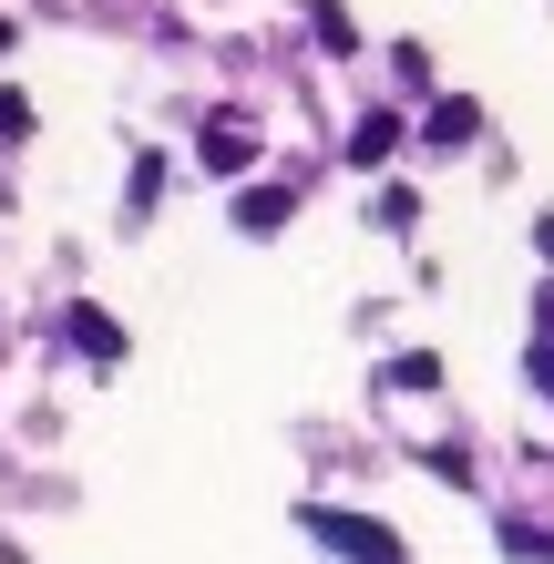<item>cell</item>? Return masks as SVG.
Instances as JSON below:
<instances>
[{"mask_svg": "<svg viewBox=\"0 0 554 564\" xmlns=\"http://www.w3.org/2000/svg\"><path fill=\"white\" fill-rule=\"evenodd\" d=\"M298 523L329 554H349V564H411V544L390 534V523H370V513H339V503H298Z\"/></svg>", "mask_w": 554, "mask_h": 564, "instance_id": "obj_1", "label": "cell"}, {"mask_svg": "<svg viewBox=\"0 0 554 564\" xmlns=\"http://www.w3.org/2000/svg\"><path fill=\"white\" fill-rule=\"evenodd\" d=\"M287 216H298V185H247L237 195V226H247V237H278Z\"/></svg>", "mask_w": 554, "mask_h": 564, "instance_id": "obj_2", "label": "cell"}, {"mask_svg": "<svg viewBox=\"0 0 554 564\" xmlns=\"http://www.w3.org/2000/svg\"><path fill=\"white\" fill-rule=\"evenodd\" d=\"M195 154H206V175H247V154H257V134H247V123H206V134H195Z\"/></svg>", "mask_w": 554, "mask_h": 564, "instance_id": "obj_3", "label": "cell"}, {"mask_svg": "<svg viewBox=\"0 0 554 564\" xmlns=\"http://www.w3.org/2000/svg\"><path fill=\"white\" fill-rule=\"evenodd\" d=\"M73 349H93V370H113V359H123V328H113L104 308H83V297H73Z\"/></svg>", "mask_w": 554, "mask_h": 564, "instance_id": "obj_4", "label": "cell"}, {"mask_svg": "<svg viewBox=\"0 0 554 564\" xmlns=\"http://www.w3.org/2000/svg\"><path fill=\"white\" fill-rule=\"evenodd\" d=\"M472 123H482V104H463V93H442L421 134H432V144H472Z\"/></svg>", "mask_w": 554, "mask_h": 564, "instance_id": "obj_5", "label": "cell"}, {"mask_svg": "<svg viewBox=\"0 0 554 564\" xmlns=\"http://www.w3.org/2000/svg\"><path fill=\"white\" fill-rule=\"evenodd\" d=\"M154 195H165V164L134 154V195H123V226H144V216H154Z\"/></svg>", "mask_w": 554, "mask_h": 564, "instance_id": "obj_6", "label": "cell"}, {"mask_svg": "<svg viewBox=\"0 0 554 564\" xmlns=\"http://www.w3.org/2000/svg\"><path fill=\"white\" fill-rule=\"evenodd\" d=\"M390 144H401V113H370V123H360V134H349V164H380Z\"/></svg>", "mask_w": 554, "mask_h": 564, "instance_id": "obj_7", "label": "cell"}, {"mask_svg": "<svg viewBox=\"0 0 554 564\" xmlns=\"http://www.w3.org/2000/svg\"><path fill=\"white\" fill-rule=\"evenodd\" d=\"M390 380H401V390H442V359L432 349H401V359H390Z\"/></svg>", "mask_w": 554, "mask_h": 564, "instance_id": "obj_8", "label": "cell"}, {"mask_svg": "<svg viewBox=\"0 0 554 564\" xmlns=\"http://www.w3.org/2000/svg\"><path fill=\"white\" fill-rule=\"evenodd\" d=\"M21 134H31V93L0 83V144H21Z\"/></svg>", "mask_w": 554, "mask_h": 564, "instance_id": "obj_9", "label": "cell"}, {"mask_svg": "<svg viewBox=\"0 0 554 564\" xmlns=\"http://www.w3.org/2000/svg\"><path fill=\"white\" fill-rule=\"evenodd\" d=\"M503 554H524V564H544V554H554V534H534V523H503Z\"/></svg>", "mask_w": 554, "mask_h": 564, "instance_id": "obj_10", "label": "cell"}, {"mask_svg": "<svg viewBox=\"0 0 554 564\" xmlns=\"http://www.w3.org/2000/svg\"><path fill=\"white\" fill-rule=\"evenodd\" d=\"M534 390H544V401H554V339L534 349Z\"/></svg>", "mask_w": 554, "mask_h": 564, "instance_id": "obj_11", "label": "cell"}, {"mask_svg": "<svg viewBox=\"0 0 554 564\" xmlns=\"http://www.w3.org/2000/svg\"><path fill=\"white\" fill-rule=\"evenodd\" d=\"M534 257H544V268H554V216H534Z\"/></svg>", "mask_w": 554, "mask_h": 564, "instance_id": "obj_12", "label": "cell"}, {"mask_svg": "<svg viewBox=\"0 0 554 564\" xmlns=\"http://www.w3.org/2000/svg\"><path fill=\"white\" fill-rule=\"evenodd\" d=\"M11 42H21V21H0V52H11Z\"/></svg>", "mask_w": 554, "mask_h": 564, "instance_id": "obj_13", "label": "cell"}]
</instances>
